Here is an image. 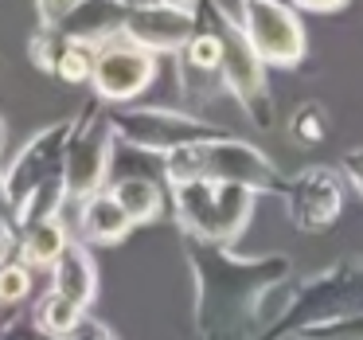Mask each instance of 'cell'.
Wrapping results in <instances>:
<instances>
[{"mask_svg":"<svg viewBox=\"0 0 363 340\" xmlns=\"http://www.w3.org/2000/svg\"><path fill=\"white\" fill-rule=\"evenodd\" d=\"M196 274V324L203 340H254L258 301L293 274L289 254L238 258L223 243L184 235Z\"/></svg>","mask_w":363,"mask_h":340,"instance_id":"obj_1","label":"cell"},{"mask_svg":"<svg viewBox=\"0 0 363 340\" xmlns=\"http://www.w3.org/2000/svg\"><path fill=\"white\" fill-rule=\"evenodd\" d=\"M164 180L168 184H184V180H227V184H242L250 192H274L281 196L285 176L274 168V160L262 149H254L250 141L238 137H207V141H191L180 149L164 153Z\"/></svg>","mask_w":363,"mask_h":340,"instance_id":"obj_2","label":"cell"},{"mask_svg":"<svg viewBox=\"0 0 363 340\" xmlns=\"http://www.w3.org/2000/svg\"><path fill=\"white\" fill-rule=\"evenodd\" d=\"M172 188V215L184 235L207 238V243H235L254 215L258 192L227 180H184Z\"/></svg>","mask_w":363,"mask_h":340,"instance_id":"obj_3","label":"cell"},{"mask_svg":"<svg viewBox=\"0 0 363 340\" xmlns=\"http://www.w3.org/2000/svg\"><path fill=\"white\" fill-rule=\"evenodd\" d=\"M363 313V258H347L336 266L320 270L316 278H308L301 285V293L289 301V309L281 313V321L274 329H266L258 340H285L297 336L308 324L340 321V317Z\"/></svg>","mask_w":363,"mask_h":340,"instance_id":"obj_4","label":"cell"},{"mask_svg":"<svg viewBox=\"0 0 363 340\" xmlns=\"http://www.w3.org/2000/svg\"><path fill=\"white\" fill-rule=\"evenodd\" d=\"M106 121H110L118 141H125L137 153H157V157L180 149V145L207 141V137L223 133L211 121L196 118V114H184V110H168V106H125L121 102L106 110Z\"/></svg>","mask_w":363,"mask_h":340,"instance_id":"obj_5","label":"cell"},{"mask_svg":"<svg viewBox=\"0 0 363 340\" xmlns=\"http://www.w3.org/2000/svg\"><path fill=\"white\" fill-rule=\"evenodd\" d=\"M196 20L211 24L223 40V63H219V75H223V87L238 98V106L246 110V118L254 121L258 129H269L274 126V98H269V79L266 71L269 67L258 59V51L250 48L242 28H230L223 20H215L203 4H196Z\"/></svg>","mask_w":363,"mask_h":340,"instance_id":"obj_6","label":"cell"},{"mask_svg":"<svg viewBox=\"0 0 363 340\" xmlns=\"http://www.w3.org/2000/svg\"><path fill=\"white\" fill-rule=\"evenodd\" d=\"M113 129L106 121L98 98L86 106V110L74 118L71 137H67V149H63V188L67 199L79 204V199L102 192L106 172H110V157H113Z\"/></svg>","mask_w":363,"mask_h":340,"instance_id":"obj_7","label":"cell"},{"mask_svg":"<svg viewBox=\"0 0 363 340\" xmlns=\"http://www.w3.org/2000/svg\"><path fill=\"white\" fill-rule=\"evenodd\" d=\"M157 79V55L145 48H137L125 32L110 35L106 43H98L94 55V75H90V87H94V98L110 106L133 102Z\"/></svg>","mask_w":363,"mask_h":340,"instance_id":"obj_8","label":"cell"},{"mask_svg":"<svg viewBox=\"0 0 363 340\" xmlns=\"http://www.w3.org/2000/svg\"><path fill=\"white\" fill-rule=\"evenodd\" d=\"M242 32L266 67L289 71V67H301L308 51L305 28H301V16L289 0H246Z\"/></svg>","mask_w":363,"mask_h":340,"instance_id":"obj_9","label":"cell"},{"mask_svg":"<svg viewBox=\"0 0 363 340\" xmlns=\"http://www.w3.org/2000/svg\"><path fill=\"white\" fill-rule=\"evenodd\" d=\"M285 212H289L293 227L308 231V235H320L344 212V176L328 165H305L301 172L285 176Z\"/></svg>","mask_w":363,"mask_h":340,"instance_id":"obj_10","label":"cell"},{"mask_svg":"<svg viewBox=\"0 0 363 340\" xmlns=\"http://www.w3.org/2000/svg\"><path fill=\"white\" fill-rule=\"evenodd\" d=\"M71 126L74 121H59V126L35 133L32 141L16 153V160L0 172V188H4L9 207H16L20 199L32 188H40L43 180L63 176V149H67V137H71Z\"/></svg>","mask_w":363,"mask_h":340,"instance_id":"obj_11","label":"cell"},{"mask_svg":"<svg viewBox=\"0 0 363 340\" xmlns=\"http://www.w3.org/2000/svg\"><path fill=\"white\" fill-rule=\"evenodd\" d=\"M121 32L137 48L152 51V55H176L196 35V9H176V4H164V0L129 4V16Z\"/></svg>","mask_w":363,"mask_h":340,"instance_id":"obj_12","label":"cell"},{"mask_svg":"<svg viewBox=\"0 0 363 340\" xmlns=\"http://www.w3.org/2000/svg\"><path fill=\"white\" fill-rule=\"evenodd\" d=\"M129 0H79L71 12L55 24L63 40H82V43H106L125 28Z\"/></svg>","mask_w":363,"mask_h":340,"instance_id":"obj_13","label":"cell"},{"mask_svg":"<svg viewBox=\"0 0 363 340\" xmlns=\"http://www.w3.org/2000/svg\"><path fill=\"white\" fill-rule=\"evenodd\" d=\"M51 278H55V290L63 293V297H71L74 305L90 309L98 297V266L94 258H90V251L82 243H67L63 254L55 258V266H51Z\"/></svg>","mask_w":363,"mask_h":340,"instance_id":"obj_14","label":"cell"},{"mask_svg":"<svg viewBox=\"0 0 363 340\" xmlns=\"http://www.w3.org/2000/svg\"><path fill=\"white\" fill-rule=\"evenodd\" d=\"M129 227L133 223L110 192H94V196L79 199V231L90 243H118L129 235Z\"/></svg>","mask_w":363,"mask_h":340,"instance_id":"obj_15","label":"cell"},{"mask_svg":"<svg viewBox=\"0 0 363 340\" xmlns=\"http://www.w3.org/2000/svg\"><path fill=\"white\" fill-rule=\"evenodd\" d=\"M110 196L121 204V212L129 215L133 227L160 219V212H164V192H160V184L152 180V176H145V172L118 176V180L110 184Z\"/></svg>","mask_w":363,"mask_h":340,"instance_id":"obj_16","label":"cell"},{"mask_svg":"<svg viewBox=\"0 0 363 340\" xmlns=\"http://www.w3.org/2000/svg\"><path fill=\"white\" fill-rule=\"evenodd\" d=\"M67 243H71V235H67L63 215H51V219H43V223H32V227H24L20 258H24L32 270L55 266V258L63 254V246H67Z\"/></svg>","mask_w":363,"mask_h":340,"instance_id":"obj_17","label":"cell"},{"mask_svg":"<svg viewBox=\"0 0 363 340\" xmlns=\"http://www.w3.org/2000/svg\"><path fill=\"white\" fill-rule=\"evenodd\" d=\"M82 317H86V309L74 305L71 297H63L59 290H51L48 297H40V305H35L32 321H35V329L48 332L51 340H67V336H71V329L82 321Z\"/></svg>","mask_w":363,"mask_h":340,"instance_id":"obj_18","label":"cell"},{"mask_svg":"<svg viewBox=\"0 0 363 340\" xmlns=\"http://www.w3.org/2000/svg\"><path fill=\"white\" fill-rule=\"evenodd\" d=\"M328 129H332V114H328V106H324L320 98H308V102H301L297 110L289 114V137H293V145H301V149L320 145L324 137H328Z\"/></svg>","mask_w":363,"mask_h":340,"instance_id":"obj_19","label":"cell"},{"mask_svg":"<svg viewBox=\"0 0 363 340\" xmlns=\"http://www.w3.org/2000/svg\"><path fill=\"white\" fill-rule=\"evenodd\" d=\"M94 55H98L94 43L63 40V43H59L55 63H51V75L63 79V82H90V75H94Z\"/></svg>","mask_w":363,"mask_h":340,"instance_id":"obj_20","label":"cell"},{"mask_svg":"<svg viewBox=\"0 0 363 340\" xmlns=\"http://www.w3.org/2000/svg\"><path fill=\"white\" fill-rule=\"evenodd\" d=\"M32 293V266L24 258L0 262V305H16Z\"/></svg>","mask_w":363,"mask_h":340,"instance_id":"obj_21","label":"cell"},{"mask_svg":"<svg viewBox=\"0 0 363 340\" xmlns=\"http://www.w3.org/2000/svg\"><path fill=\"white\" fill-rule=\"evenodd\" d=\"M293 340H363V313L340 317V321H324V324H308Z\"/></svg>","mask_w":363,"mask_h":340,"instance_id":"obj_22","label":"cell"},{"mask_svg":"<svg viewBox=\"0 0 363 340\" xmlns=\"http://www.w3.org/2000/svg\"><path fill=\"white\" fill-rule=\"evenodd\" d=\"M340 176L355 188V196L363 199V149H347L340 157Z\"/></svg>","mask_w":363,"mask_h":340,"instance_id":"obj_23","label":"cell"},{"mask_svg":"<svg viewBox=\"0 0 363 340\" xmlns=\"http://www.w3.org/2000/svg\"><path fill=\"white\" fill-rule=\"evenodd\" d=\"M74 4H79V0H35V9H40V28H55Z\"/></svg>","mask_w":363,"mask_h":340,"instance_id":"obj_24","label":"cell"},{"mask_svg":"<svg viewBox=\"0 0 363 340\" xmlns=\"http://www.w3.org/2000/svg\"><path fill=\"white\" fill-rule=\"evenodd\" d=\"M67 340H113V332L106 329L98 317H82V321L71 329V336H67Z\"/></svg>","mask_w":363,"mask_h":340,"instance_id":"obj_25","label":"cell"},{"mask_svg":"<svg viewBox=\"0 0 363 340\" xmlns=\"http://www.w3.org/2000/svg\"><path fill=\"white\" fill-rule=\"evenodd\" d=\"M289 4L305 12H336V9H344L347 0H289Z\"/></svg>","mask_w":363,"mask_h":340,"instance_id":"obj_26","label":"cell"},{"mask_svg":"<svg viewBox=\"0 0 363 340\" xmlns=\"http://www.w3.org/2000/svg\"><path fill=\"white\" fill-rule=\"evenodd\" d=\"M9 246H12V223L0 215V262H4V254H9Z\"/></svg>","mask_w":363,"mask_h":340,"instance_id":"obj_27","label":"cell"},{"mask_svg":"<svg viewBox=\"0 0 363 340\" xmlns=\"http://www.w3.org/2000/svg\"><path fill=\"white\" fill-rule=\"evenodd\" d=\"M164 4H176V9H196L199 0H164Z\"/></svg>","mask_w":363,"mask_h":340,"instance_id":"obj_28","label":"cell"},{"mask_svg":"<svg viewBox=\"0 0 363 340\" xmlns=\"http://www.w3.org/2000/svg\"><path fill=\"white\" fill-rule=\"evenodd\" d=\"M0 149H4V126H0Z\"/></svg>","mask_w":363,"mask_h":340,"instance_id":"obj_29","label":"cell"}]
</instances>
